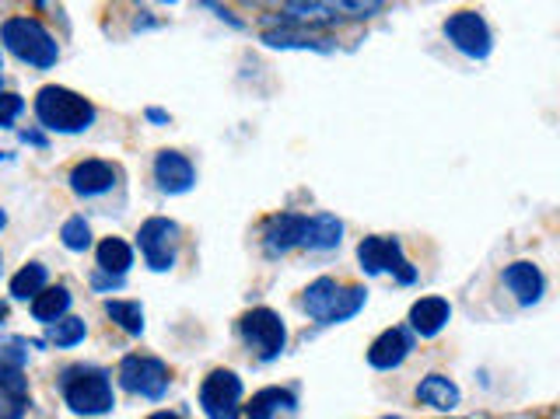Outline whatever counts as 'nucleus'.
I'll return each mask as SVG.
<instances>
[{"instance_id":"nucleus-1","label":"nucleus","mask_w":560,"mask_h":419,"mask_svg":"<svg viewBox=\"0 0 560 419\" xmlns=\"http://www.w3.org/2000/svg\"><path fill=\"white\" fill-rule=\"evenodd\" d=\"M60 395L77 416H106L117 406L112 378L102 367H88V363H74L60 374Z\"/></svg>"},{"instance_id":"nucleus-2","label":"nucleus","mask_w":560,"mask_h":419,"mask_svg":"<svg viewBox=\"0 0 560 419\" xmlns=\"http://www.w3.org/2000/svg\"><path fill=\"white\" fill-rule=\"evenodd\" d=\"M382 4L386 0H284L280 22L299 28H329V25L372 19Z\"/></svg>"},{"instance_id":"nucleus-3","label":"nucleus","mask_w":560,"mask_h":419,"mask_svg":"<svg viewBox=\"0 0 560 419\" xmlns=\"http://www.w3.org/2000/svg\"><path fill=\"white\" fill-rule=\"evenodd\" d=\"M36 115L53 133H85L95 123V106L85 95H77L60 84H46L36 95Z\"/></svg>"},{"instance_id":"nucleus-4","label":"nucleus","mask_w":560,"mask_h":419,"mask_svg":"<svg viewBox=\"0 0 560 419\" xmlns=\"http://www.w3.org/2000/svg\"><path fill=\"white\" fill-rule=\"evenodd\" d=\"M365 297H368L365 287H343L333 276H319L316 283H308L302 308L316 318L319 325H337L365 308Z\"/></svg>"},{"instance_id":"nucleus-5","label":"nucleus","mask_w":560,"mask_h":419,"mask_svg":"<svg viewBox=\"0 0 560 419\" xmlns=\"http://www.w3.org/2000/svg\"><path fill=\"white\" fill-rule=\"evenodd\" d=\"M0 42H4L22 63L39 66V71H49V66L60 60L57 39L49 36L42 22H36V19H8L0 25Z\"/></svg>"},{"instance_id":"nucleus-6","label":"nucleus","mask_w":560,"mask_h":419,"mask_svg":"<svg viewBox=\"0 0 560 419\" xmlns=\"http://www.w3.org/2000/svg\"><path fill=\"white\" fill-rule=\"evenodd\" d=\"M239 335L249 346V354L259 360H277L288 346V329L280 322V315L270 308H253L239 318Z\"/></svg>"},{"instance_id":"nucleus-7","label":"nucleus","mask_w":560,"mask_h":419,"mask_svg":"<svg viewBox=\"0 0 560 419\" xmlns=\"http://www.w3.org/2000/svg\"><path fill=\"white\" fill-rule=\"evenodd\" d=\"M357 262L368 276L392 273L400 283H414L417 280V270L403 256V245L397 238H386V234H372V238L361 242L357 245Z\"/></svg>"},{"instance_id":"nucleus-8","label":"nucleus","mask_w":560,"mask_h":419,"mask_svg":"<svg viewBox=\"0 0 560 419\" xmlns=\"http://www.w3.org/2000/svg\"><path fill=\"white\" fill-rule=\"evenodd\" d=\"M200 409L207 419H242V378L235 371H210L200 384Z\"/></svg>"},{"instance_id":"nucleus-9","label":"nucleus","mask_w":560,"mask_h":419,"mask_svg":"<svg viewBox=\"0 0 560 419\" xmlns=\"http://www.w3.org/2000/svg\"><path fill=\"white\" fill-rule=\"evenodd\" d=\"M137 245L144 262L151 266L155 273H169L175 266V248H179V224L169 217H151L144 221L137 231Z\"/></svg>"},{"instance_id":"nucleus-10","label":"nucleus","mask_w":560,"mask_h":419,"mask_svg":"<svg viewBox=\"0 0 560 419\" xmlns=\"http://www.w3.org/2000/svg\"><path fill=\"white\" fill-rule=\"evenodd\" d=\"M120 384L126 392H134L141 398H161L165 392H169L172 384V374L169 367H165L158 357H123L120 363Z\"/></svg>"},{"instance_id":"nucleus-11","label":"nucleus","mask_w":560,"mask_h":419,"mask_svg":"<svg viewBox=\"0 0 560 419\" xmlns=\"http://www.w3.org/2000/svg\"><path fill=\"white\" fill-rule=\"evenodd\" d=\"M445 39H449L459 53H466L473 60H484L494 46V36L484 22V14L476 11H455L449 14V22H445Z\"/></svg>"},{"instance_id":"nucleus-12","label":"nucleus","mask_w":560,"mask_h":419,"mask_svg":"<svg viewBox=\"0 0 560 419\" xmlns=\"http://www.w3.org/2000/svg\"><path fill=\"white\" fill-rule=\"evenodd\" d=\"M305 224L308 217L305 213H277L267 221L263 227V248H267V256H288L291 248H299L302 238H305Z\"/></svg>"},{"instance_id":"nucleus-13","label":"nucleus","mask_w":560,"mask_h":419,"mask_svg":"<svg viewBox=\"0 0 560 419\" xmlns=\"http://www.w3.org/2000/svg\"><path fill=\"white\" fill-rule=\"evenodd\" d=\"M155 182L161 193L169 196H179V193H190L193 182H196V172L186 155H179V150H161L155 158Z\"/></svg>"},{"instance_id":"nucleus-14","label":"nucleus","mask_w":560,"mask_h":419,"mask_svg":"<svg viewBox=\"0 0 560 419\" xmlns=\"http://www.w3.org/2000/svg\"><path fill=\"white\" fill-rule=\"evenodd\" d=\"M28 406V378L22 363H0V419H22Z\"/></svg>"},{"instance_id":"nucleus-15","label":"nucleus","mask_w":560,"mask_h":419,"mask_svg":"<svg viewBox=\"0 0 560 419\" xmlns=\"http://www.w3.org/2000/svg\"><path fill=\"white\" fill-rule=\"evenodd\" d=\"M112 186H117V168H112L109 161H81L71 168V189L77 196H102L109 193Z\"/></svg>"},{"instance_id":"nucleus-16","label":"nucleus","mask_w":560,"mask_h":419,"mask_svg":"<svg viewBox=\"0 0 560 419\" xmlns=\"http://www.w3.org/2000/svg\"><path fill=\"white\" fill-rule=\"evenodd\" d=\"M504 287L515 294L519 305H536V300L543 297V291H547V280H543L539 266H533V262H512L504 270Z\"/></svg>"},{"instance_id":"nucleus-17","label":"nucleus","mask_w":560,"mask_h":419,"mask_svg":"<svg viewBox=\"0 0 560 419\" xmlns=\"http://www.w3.org/2000/svg\"><path fill=\"white\" fill-rule=\"evenodd\" d=\"M452 318V305L445 297H421L414 300V308H410V325L414 332H421L424 340H435V335L449 325Z\"/></svg>"},{"instance_id":"nucleus-18","label":"nucleus","mask_w":560,"mask_h":419,"mask_svg":"<svg viewBox=\"0 0 560 419\" xmlns=\"http://www.w3.org/2000/svg\"><path fill=\"white\" fill-rule=\"evenodd\" d=\"M410 354V335L403 329H386L378 340L368 346V363L375 371H392V367H400Z\"/></svg>"},{"instance_id":"nucleus-19","label":"nucleus","mask_w":560,"mask_h":419,"mask_svg":"<svg viewBox=\"0 0 560 419\" xmlns=\"http://www.w3.org/2000/svg\"><path fill=\"white\" fill-rule=\"evenodd\" d=\"M299 409V398L288 389H263L249 398V406H245V419H277L280 412H294Z\"/></svg>"},{"instance_id":"nucleus-20","label":"nucleus","mask_w":560,"mask_h":419,"mask_svg":"<svg viewBox=\"0 0 560 419\" xmlns=\"http://www.w3.org/2000/svg\"><path fill=\"white\" fill-rule=\"evenodd\" d=\"M459 389L455 381H449L445 374H427L421 384H417V402H424V406H431L438 412H452L459 406Z\"/></svg>"},{"instance_id":"nucleus-21","label":"nucleus","mask_w":560,"mask_h":419,"mask_svg":"<svg viewBox=\"0 0 560 419\" xmlns=\"http://www.w3.org/2000/svg\"><path fill=\"white\" fill-rule=\"evenodd\" d=\"M340 238H343V224L337 221V217L333 213H316V217H308L302 245L308 251H329V248L340 245Z\"/></svg>"},{"instance_id":"nucleus-22","label":"nucleus","mask_w":560,"mask_h":419,"mask_svg":"<svg viewBox=\"0 0 560 419\" xmlns=\"http://www.w3.org/2000/svg\"><path fill=\"white\" fill-rule=\"evenodd\" d=\"M68 311H71V291L68 287H42L36 297H32V318L42 325L60 322Z\"/></svg>"},{"instance_id":"nucleus-23","label":"nucleus","mask_w":560,"mask_h":419,"mask_svg":"<svg viewBox=\"0 0 560 419\" xmlns=\"http://www.w3.org/2000/svg\"><path fill=\"white\" fill-rule=\"evenodd\" d=\"M263 42L273 46V49H319V53H326V49H329L326 39H316L312 32H305L299 25H284V22H280L277 32H267Z\"/></svg>"},{"instance_id":"nucleus-24","label":"nucleus","mask_w":560,"mask_h":419,"mask_svg":"<svg viewBox=\"0 0 560 419\" xmlns=\"http://www.w3.org/2000/svg\"><path fill=\"white\" fill-rule=\"evenodd\" d=\"M130 266H134V251L123 238H106L98 245V270L109 273V276H123Z\"/></svg>"},{"instance_id":"nucleus-25","label":"nucleus","mask_w":560,"mask_h":419,"mask_svg":"<svg viewBox=\"0 0 560 419\" xmlns=\"http://www.w3.org/2000/svg\"><path fill=\"white\" fill-rule=\"evenodd\" d=\"M46 287V266L42 262H28L25 270L14 273L11 280V297L14 300H32Z\"/></svg>"},{"instance_id":"nucleus-26","label":"nucleus","mask_w":560,"mask_h":419,"mask_svg":"<svg viewBox=\"0 0 560 419\" xmlns=\"http://www.w3.org/2000/svg\"><path fill=\"white\" fill-rule=\"evenodd\" d=\"M106 315L117 322L123 332L130 335H141L144 332V308L137 305V300H109L106 305Z\"/></svg>"},{"instance_id":"nucleus-27","label":"nucleus","mask_w":560,"mask_h":419,"mask_svg":"<svg viewBox=\"0 0 560 419\" xmlns=\"http://www.w3.org/2000/svg\"><path fill=\"white\" fill-rule=\"evenodd\" d=\"M85 335H88V329H85L81 318H60V322L49 325V343L60 346V349L77 346L81 340H85Z\"/></svg>"},{"instance_id":"nucleus-28","label":"nucleus","mask_w":560,"mask_h":419,"mask_svg":"<svg viewBox=\"0 0 560 419\" xmlns=\"http://www.w3.org/2000/svg\"><path fill=\"white\" fill-rule=\"evenodd\" d=\"M60 242L68 245L71 251H85L92 245V227L85 217H71V221H63L60 227Z\"/></svg>"},{"instance_id":"nucleus-29","label":"nucleus","mask_w":560,"mask_h":419,"mask_svg":"<svg viewBox=\"0 0 560 419\" xmlns=\"http://www.w3.org/2000/svg\"><path fill=\"white\" fill-rule=\"evenodd\" d=\"M25 102L14 91H0V126H11L22 115Z\"/></svg>"},{"instance_id":"nucleus-30","label":"nucleus","mask_w":560,"mask_h":419,"mask_svg":"<svg viewBox=\"0 0 560 419\" xmlns=\"http://www.w3.org/2000/svg\"><path fill=\"white\" fill-rule=\"evenodd\" d=\"M242 4H253V8H273V4H284V0H242Z\"/></svg>"},{"instance_id":"nucleus-31","label":"nucleus","mask_w":560,"mask_h":419,"mask_svg":"<svg viewBox=\"0 0 560 419\" xmlns=\"http://www.w3.org/2000/svg\"><path fill=\"white\" fill-rule=\"evenodd\" d=\"M147 115H151L155 123H169V115H165V112H158V109H151V112H147Z\"/></svg>"},{"instance_id":"nucleus-32","label":"nucleus","mask_w":560,"mask_h":419,"mask_svg":"<svg viewBox=\"0 0 560 419\" xmlns=\"http://www.w3.org/2000/svg\"><path fill=\"white\" fill-rule=\"evenodd\" d=\"M147 419H183V416H175V412H155V416H147Z\"/></svg>"},{"instance_id":"nucleus-33","label":"nucleus","mask_w":560,"mask_h":419,"mask_svg":"<svg viewBox=\"0 0 560 419\" xmlns=\"http://www.w3.org/2000/svg\"><path fill=\"white\" fill-rule=\"evenodd\" d=\"M8 224V217H4V210H0V227H4Z\"/></svg>"},{"instance_id":"nucleus-34","label":"nucleus","mask_w":560,"mask_h":419,"mask_svg":"<svg viewBox=\"0 0 560 419\" xmlns=\"http://www.w3.org/2000/svg\"><path fill=\"white\" fill-rule=\"evenodd\" d=\"M386 419H397V416H386Z\"/></svg>"},{"instance_id":"nucleus-35","label":"nucleus","mask_w":560,"mask_h":419,"mask_svg":"<svg viewBox=\"0 0 560 419\" xmlns=\"http://www.w3.org/2000/svg\"><path fill=\"white\" fill-rule=\"evenodd\" d=\"M0 266H4V259H0Z\"/></svg>"}]
</instances>
